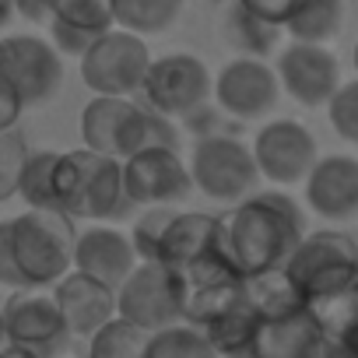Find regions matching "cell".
Wrapping results in <instances>:
<instances>
[{
	"label": "cell",
	"instance_id": "cell-1",
	"mask_svg": "<svg viewBox=\"0 0 358 358\" xmlns=\"http://www.w3.org/2000/svg\"><path fill=\"white\" fill-rule=\"evenodd\" d=\"M218 246L246 274L285 267L306 236L302 208L281 190H257L218 215Z\"/></svg>",
	"mask_w": 358,
	"mask_h": 358
},
{
	"label": "cell",
	"instance_id": "cell-2",
	"mask_svg": "<svg viewBox=\"0 0 358 358\" xmlns=\"http://www.w3.org/2000/svg\"><path fill=\"white\" fill-rule=\"evenodd\" d=\"M57 208L74 222H123L137 211L123 187V158L92 148L57 155Z\"/></svg>",
	"mask_w": 358,
	"mask_h": 358
},
{
	"label": "cell",
	"instance_id": "cell-3",
	"mask_svg": "<svg viewBox=\"0 0 358 358\" xmlns=\"http://www.w3.org/2000/svg\"><path fill=\"white\" fill-rule=\"evenodd\" d=\"M74 218L64 211H36L11 218L15 260L25 288H53L74 267Z\"/></svg>",
	"mask_w": 358,
	"mask_h": 358
},
{
	"label": "cell",
	"instance_id": "cell-4",
	"mask_svg": "<svg viewBox=\"0 0 358 358\" xmlns=\"http://www.w3.org/2000/svg\"><path fill=\"white\" fill-rule=\"evenodd\" d=\"M187 165H190L194 190L222 204H239L260 187V169H257L253 148L229 134H208L194 141Z\"/></svg>",
	"mask_w": 358,
	"mask_h": 358
},
{
	"label": "cell",
	"instance_id": "cell-5",
	"mask_svg": "<svg viewBox=\"0 0 358 358\" xmlns=\"http://www.w3.org/2000/svg\"><path fill=\"white\" fill-rule=\"evenodd\" d=\"M151 67V50L144 36L113 25L109 32L95 36V43L81 57V81L95 95H141V85Z\"/></svg>",
	"mask_w": 358,
	"mask_h": 358
},
{
	"label": "cell",
	"instance_id": "cell-6",
	"mask_svg": "<svg viewBox=\"0 0 358 358\" xmlns=\"http://www.w3.org/2000/svg\"><path fill=\"white\" fill-rule=\"evenodd\" d=\"M116 316L155 334L183 323V278L158 260H137L127 281L116 288Z\"/></svg>",
	"mask_w": 358,
	"mask_h": 358
},
{
	"label": "cell",
	"instance_id": "cell-7",
	"mask_svg": "<svg viewBox=\"0 0 358 358\" xmlns=\"http://www.w3.org/2000/svg\"><path fill=\"white\" fill-rule=\"evenodd\" d=\"M4 320V341L32 351L36 358H64L71 351V327L53 299V292L39 288H15V295L0 309Z\"/></svg>",
	"mask_w": 358,
	"mask_h": 358
},
{
	"label": "cell",
	"instance_id": "cell-8",
	"mask_svg": "<svg viewBox=\"0 0 358 358\" xmlns=\"http://www.w3.org/2000/svg\"><path fill=\"white\" fill-rule=\"evenodd\" d=\"M0 81L25 109L43 106L64 85V57L43 36H0Z\"/></svg>",
	"mask_w": 358,
	"mask_h": 358
},
{
	"label": "cell",
	"instance_id": "cell-9",
	"mask_svg": "<svg viewBox=\"0 0 358 358\" xmlns=\"http://www.w3.org/2000/svg\"><path fill=\"white\" fill-rule=\"evenodd\" d=\"M215 92V78L208 64L194 53H169L151 60L148 78L141 85V102L165 116H194Z\"/></svg>",
	"mask_w": 358,
	"mask_h": 358
},
{
	"label": "cell",
	"instance_id": "cell-10",
	"mask_svg": "<svg viewBox=\"0 0 358 358\" xmlns=\"http://www.w3.org/2000/svg\"><path fill=\"white\" fill-rule=\"evenodd\" d=\"M285 271L292 274L306 302L309 295H320L358 278V246L344 232H306L302 243L292 250Z\"/></svg>",
	"mask_w": 358,
	"mask_h": 358
},
{
	"label": "cell",
	"instance_id": "cell-11",
	"mask_svg": "<svg viewBox=\"0 0 358 358\" xmlns=\"http://www.w3.org/2000/svg\"><path fill=\"white\" fill-rule=\"evenodd\" d=\"M123 187L137 208H151V204L176 208L179 201L194 194V179L179 148H144L123 158Z\"/></svg>",
	"mask_w": 358,
	"mask_h": 358
},
{
	"label": "cell",
	"instance_id": "cell-12",
	"mask_svg": "<svg viewBox=\"0 0 358 358\" xmlns=\"http://www.w3.org/2000/svg\"><path fill=\"white\" fill-rule=\"evenodd\" d=\"M253 158L260 179H267L274 187H295L306 183L320 151H316V137L299 120H271L253 137Z\"/></svg>",
	"mask_w": 358,
	"mask_h": 358
},
{
	"label": "cell",
	"instance_id": "cell-13",
	"mask_svg": "<svg viewBox=\"0 0 358 358\" xmlns=\"http://www.w3.org/2000/svg\"><path fill=\"white\" fill-rule=\"evenodd\" d=\"M211 95L225 116L260 120L278 106L281 81H278V71L264 57H236L218 71Z\"/></svg>",
	"mask_w": 358,
	"mask_h": 358
},
{
	"label": "cell",
	"instance_id": "cell-14",
	"mask_svg": "<svg viewBox=\"0 0 358 358\" xmlns=\"http://www.w3.org/2000/svg\"><path fill=\"white\" fill-rule=\"evenodd\" d=\"M274 71H278V81L288 92V99H295L306 109H323L330 102V95L341 88V64L320 43L292 39L278 53V67Z\"/></svg>",
	"mask_w": 358,
	"mask_h": 358
},
{
	"label": "cell",
	"instance_id": "cell-15",
	"mask_svg": "<svg viewBox=\"0 0 358 358\" xmlns=\"http://www.w3.org/2000/svg\"><path fill=\"white\" fill-rule=\"evenodd\" d=\"M306 204L323 222L358 218V158L327 155L306 176Z\"/></svg>",
	"mask_w": 358,
	"mask_h": 358
},
{
	"label": "cell",
	"instance_id": "cell-16",
	"mask_svg": "<svg viewBox=\"0 0 358 358\" xmlns=\"http://www.w3.org/2000/svg\"><path fill=\"white\" fill-rule=\"evenodd\" d=\"M53 299H57L74 337H92L99 327H106L116 316V288H109L99 278H88L74 267L53 285Z\"/></svg>",
	"mask_w": 358,
	"mask_h": 358
},
{
	"label": "cell",
	"instance_id": "cell-17",
	"mask_svg": "<svg viewBox=\"0 0 358 358\" xmlns=\"http://www.w3.org/2000/svg\"><path fill=\"white\" fill-rule=\"evenodd\" d=\"M134 267H137L134 243L120 229L92 225V229L78 232V239H74V271H81L88 278H99L109 288H120Z\"/></svg>",
	"mask_w": 358,
	"mask_h": 358
},
{
	"label": "cell",
	"instance_id": "cell-18",
	"mask_svg": "<svg viewBox=\"0 0 358 358\" xmlns=\"http://www.w3.org/2000/svg\"><path fill=\"white\" fill-rule=\"evenodd\" d=\"M323 334L306 313V306L285 316H260L250 344V358H306V351Z\"/></svg>",
	"mask_w": 358,
	"mask_h": 358
},
{
	"label": "cell",
	"instance_id": "cell-19",
	"mask_svg": "<svg viewBox=\"0 0 358 358\" xmlns=\"http://www.w3.org/2000/svg\"><path fill=\"white\" fill-rule=\"evenodd\" d=\"M218 215L208 211H176V218L165 229L162 250H158V264L165 267H187L194 260H201L204 253L218 250Z\"/></svg>",
	"mask_w": 358,
	"mask_h": 358
},
{
	"label": "cell",
	"instance_id": "cell-20",
	"mask_svg": "<svg viewBox=\"0 0 358 358\" xmlns=\"http://www.w3.org/2000/svg\"><path fill=\"white\" fill-rule=\"evenodd\" d=\"M144 148H179V130L172 116L151 109L148 102H134L116 134V158H130Z\"/></svg>",
	"mask_w": 358,
	"mask_h": 358
},
{
	"label": "cell",
	"instance_id": "cell-21",
	"mask_svg": "<svg viewBox=\"0 0 358 358\" xmlns=\"http://www.w3.org/2000/svg\"><path fill=\"white\" fill-rule=\"evenodd\" d=\"M130 106H134V99H120V95H95L92 102H85L81 120H78L81 148L116 155V134H120V123Z\"/></svg>",
	"mask_w": 358,
	"mask_h": 358
},
{
	"label": "cell",
	"instance_id": "cell-22",
	"mask_svg": "<svg viewBox=\"0 0 358 358\" xmlns=\"http://www.w3.org/2000/svg\"><path fill=\"white\" fill-rule=\"evenodd\" d=\"M243 292H246V302L257 309V316H285V313L302 309V292L295 288V281L285 267L246 274Z\"/></svg>",
	"mask_w": 358,
	"mask_h": 358
},
{
	"label": "cell",
	"instance_id": "cell-23",
	"mask_svg": "<svg viewBox=\"0 0 358 358\" xmlns=\"http://www.w3.org/2000/svg\"><path fill=\"white\" fill-rule=\"evenodd\" d=\"M257 309L243 299L232 309H225L222 316H215L208 327H201V334L208 337V344L222 355V358H250V344L257 334Z\"/></svg>",
	"mask_w": 358,
	"mask_h": 358
},
{
	"label": "cell",
	"instance_id": "cell-24",
	"mask_svg": "<svg viewBox=\"0 0 358 358\" xmlns=\"http://www.w3.org/2000/svg\"><path fill=\"white\" fill-rule=\"evenodd\" d=\"M302 306L323 337H344L358 323V278H351L337 288H327L320 295H309Z\"/></svg>",
	"mask_w": 358,
	"mask_h": 358
},
{
	"label": "cell",
	"instance_id": "cell-25",
	"mask_svg": "<svg viewBox=\"0 0 358 358\" xmlns=\"http://www.w3.org/2000/svg\"><path fill=\"white\" fill-rule=\"evenodd\" d=\"M225 39L246 53V57H267L278 50L281 39V25L253 15L250 8H243L239 0H229V11H225Z\"/></svg>",
	"mask_w": 358,
	"mask_h": 358
},
{
	"label": "cell",
	"instance_id": "cell-26",
	"mask_svg": "<svg viewBox=\"0 0 358 358\" xmlns=\"http://www.w3.org/2000/svg\"><path fill=\"white\" fill-rule=\"evenodd\" d=\"M341 25H344V0H302L285 22V32L299 43L327 46L330 39L341 36Z\"/></svg>",
	"mask_w": 358,
	"mask_h": 358
},
{
	"label": "cell",
	"instance_id": "cell-27",
	"mask_svg": "<svg viewBox=\"0 0 358 358\" xmlns=\"http://www.w3.org/2000/svg\"><path fill=\"white\" fill-rule=\"evenodd\" d=\"M183 15V0H113V18L120 29L137 36H158Z\"/></svg>",
	"mask_w": 358,
	"mask_h": 358
},
{
	"label": "cell",
	"instance_id": "cell-28",
	"mask_svg": "<svg viewBox=\"0 0 358 358\" xmlns=\"http://www.w3.org/2000/svg\"><path fill=\"white\" fill-rule=\"evenodd\" d=\"M53 169H57V151H29L22 176H18V197L25 201V208L60 211L57 208V187H53Z\"/></svg>",
	"mask_w": 358,
	"mask_h": 358
},
{
	"label": "cell",
	"instance_id": "cell-29",
	"mask_svg": "<svg viewBox=\"0 0 358 358\" xmlns=\"http://www.w3.org/2000/svg\"><path fill=\"white\" fill-rule=\"evenodd\" d=\"M148 330L134 327L123 316H113L106 327H99L88 337V358H144L148 351Z\"/></svg>",
	"mask_w": 358,
	"mask_h": 358
},
{
	"label": "cell",
	"instance_id": "cell-30",
	"mask_svg": "<svg viewBox=\"0 0 358 358\" xmlns=\"http://www.w3.org/2000/svg\"><path fill=\"white\" fill-rule=\"evenodd\" d=\"M144 358H222V355L208 344V337H204L197 327H190V323H172V327L155 330V334L148 337Z\"/></svg>",
	"mask_w": 358,
	"mask_h": 358
},
{
	"label": "cell",
	"instance_id": "cell-31",
	"mask_svg": "<svg viewBox=\"0 0 358 358\" xmlns=\"http://www.w3.org/2000/svg\"><path fill=\"white\" fill-rule=\"evenodd\" d=\"M53 18L57 22H67L74 29H85L92 36H102L116 25L113 18V0H57L53 8ZM50 18V22H53Z\"/></svg>",
	"mask_w": 358,
	"mask_h": 358
},
{
	"label": "cell",
	"instance_id": "cell-32",
	"mask_svg": "<svg viewBox=\"0 0 358 358\" xmlns=\"http://www.w3.org/2000/svg\"><path fill=\"white\" fill-rule=\"evenodd\" d=\"M172 218H176L172 204H151L141 211V218L130 229V243H134L137 260H158V250H162V239H165V229Z\"/></svg>",
	"mask_w": 358,
	"mask_h": 358
},
{
	"label": "cell",
	"instance_id": "cell-33",
	"mask_svg": "<svg viewBox=\"0 0 358 358\" xmlns=\"http://www.w3.org/2000/svg\"><path fill=\"white\" fill-rule=\"evenodd\" d=\"M29 158V141L18 127L0 130V204L18 197V176Z\"/></svg>",
	"mask_w": 358,
	"mask_h": 358
},
{
	"label": "cell",
	"instance_id": "cell-34",
	"mask_svg": "<svg viewBox=\"0 0 358 358\" xmlns=\"http://www.w3.org/2000/svg\"><path fill=\"white\" fill-rule=\"evenodd\" d=\"M323 109H327V120L337 130V137L348 144H358V78L341 81V88L330 95V102Z\"/></svg>",
	"mask_w": 358,
	"mask_h": 358
},
{
	"label": "cell",
	"instance_id": "cell-35",
	"mask_svg": "<svg viewBox=\"0 0 358 358\" xmlns=\"http://www.w3.org/2000/svg\"><path fill=\"white\" fill-rule=\"evenodd\" d=\"M46 29H50V43L57 46V53H60V57H78V60H81V57H85V50L95 43V36H92V32L74 29V25L57 22V18H53Z\"/></svg>",
	"mask_w": 358,
	"mask_h": 358
},
{
	"label": "cell",
	"instance_id": "cell-36",
	"mask_svg": "<svg viewBox=\"0 0 358 358\" xmlns=\"http://www.w3.org/2000/svg\"><path fill=\"white\" fill-rule=\"evenodd\" d=\"M0 285L4 288H25V278L15 260V243H11V222H0Z\"/></svg>",
	"mask_w": 358,
	"mask_h": 358
},
{
	"label": "cell",
	"instance_id": "cell-37",
	"mask_svg": "<svg viewBox=\"0 0 358 358\" xmlns=\"http://www.w3.org/2000/svg\"><path fill=\"white\" fill-rule=\"evenodd\" d=\"M239 4L250 8L253 15H260V18H267V22H274V25L285 29V22L292 18V11L302 4V0H239Z\"/></svg>",
	"mask_w": 358,
	"mask_h": 358
},
{
	"label": "cell",
	"instance_id": "cell-38",
	"mask_svg": "<svg viewBox=\"0 0 358 358\" xmlns=\"http://www.w3.org/2000/svg\"><path fill=\"white\" fill-rule=\"evenodd\" d=\"M53 8H57V0H15V11L32 25H50Z\"/></svg>",
	"mask_w": 358,
	"mask_h": 358
},
{
	"label": "cell",
	"instance_id": "cell-39",
	"mask_svg": "<svg viewBox=\"0 0 358 358\" xmlns=\"http://www.w3.org/2000/svg\"><path fill=\"white\" fill-rule=\"evenodd\" d=\"M22 113H25V106L18 102V95L0 81V130H11V127H18V120H22Z\"/></svg>",
	"mask_w": 358,
	"mask_h": 358
},
{
	"label": "cell",
	"instance_id": "cell-40",
	"mask_svg": "<svg viewBox=\"0 0 358 358\" xmlns=\"http://www.w3.org/2000/svg\"><path fill=\"white\" fill-rule=\"evenodd\" d=\"M306 358H351V355H348V348H344L337 337H320V341L306 351Z\"/></svg>",
	"mask_w": 358,
	"mask_h": 358
},
{
	"label": "cell",
	"instance_id": "cell-41",
	"mask_svg": "<svg viewBox=\"0 0 358 358\" xmlns=\"http://www.w3.org/2000/svg\"><path fill=\"white\" fill-rule=\"evenodd\" d=\"M0 358H36V355L18 348V344H11V341H4V344H0Z\"/></svg>",
	"mask_w": 358,
	"mask_h": 358
},
{
	"label": "cell",
	"instance_id": "cell-42",
	"mask_svg": "<svg viewBox=\"0 0 358 358\" xmlns=\"http://www.w3.org/2000/svg\"><path fill=\"white\" fill-rule=\"evenodd\" d=\"M337 341L348 348V355H351V358H358V323H355V327H351L344 337H337Z\"/></svg>",
	"mask_w": 358,
	"mask_h": 358
},
{
	"label": "cell",
	"instance_id": "cell-43",
	"mask_svg": "<svg viewBox=\"0 0 358 358\" xmlns=\"http://www.w3.org/2000/svg\"><path fill=\"white\" fill-rule=\"evenodd\" d=\"M18 11H15V0H0V29L4 25H11V18H15Z\"/></svg>",
	"mask_w": 358,
	"mask_h": 358
},
{
	"label": "cell",
	"instance_id": "cell-44",
	"mask_svg": "<svg viewBox=\"0 0 358 358\" xmlns=\"http://www.w3.org/2000/svg\"><path fill=\"white\" fill-rule=\"evenodd\" d=\"M351 64H355V74H358V43H355V50H351Z\"/></svg>",
	"mask_w": 358,
	"mask_h": 358
},
{
	"label": "cell",
	"instance_id": "cell-45",
	"mask_svg": "<svg viewBox=\"0 0 358 358\" xmlns=\"http://www.w3.org/2000/svg\"><path fill=\"white\" fill-rule=\"evenodd\" d=\"M0 344H4V320H0Z\"/></svg>",
	"mask_w": 358,
	"mask_h": 358
},
{
	"label": "cell",
	"instance_id": "cell-46",
	"mask_svg": "<svg viewBox=\"0 0 358 358\" xmlns=\"http://www.w3.org/2000/svg\"><path fill=\"white\" fill-rule=\"evenodd\" d=\"M218 4H222V0H218Z\"/></svg>",
	"mask_w": 358,
	"mask_h": 358
}]
</instances>
